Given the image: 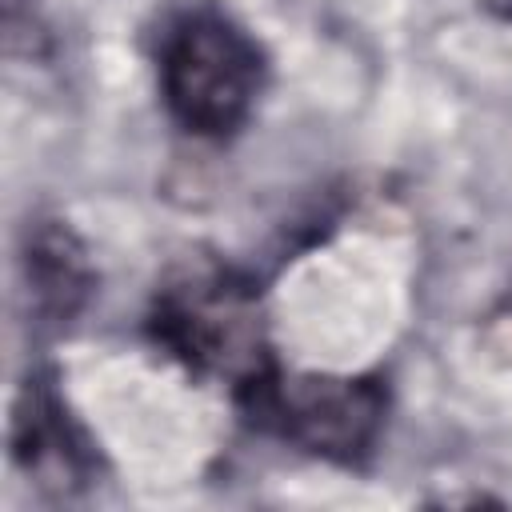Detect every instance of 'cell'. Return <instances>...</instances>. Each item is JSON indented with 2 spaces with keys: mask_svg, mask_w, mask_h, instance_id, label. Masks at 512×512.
<instances>
[{
  "mask_svg": "<svg viewBox=\"0 0 512 512\" xmlns=\"http://www.w3.org/2000/svg\"><path fill=\"white\" fill-rule=\"evenodd\" d=\"M264 84L260 44L220 8L172 20L160 44V92L172 120L196 136H232Z\"/></svg>",
  "mask_w": 512,
  "mask_h": 512,
  "instance_id": "cell-1",
  "label": "cell"
},
{
  "mask_svg": "<svg viewBox=\"0 0 512 512\" xmlns=\"http://www.w3.org/2000/svg\"><path fill=\"white\" fill-rule=\"evenodd\" d=\"M236 396L252 424L336 464H356L372 452L388 408V392L372 376H288L276 364Z\"/></svg>",
  "mask_w": 512,
  "mask_h": 512,
  "instance_id": "cell-2",
  "label": "cell"
},
{
  "mask_svg": "<svg viewBox=\"0 0 512 512\" xmlns=\"http://www.w3.org/2000/svg\"><path fill=\"white\" fill-rule=\"evenodd\" d=\"M152 328L184 364L232 380L236 392L272 368L256 292L228 272H188L168 284Z\"/></svg>",
  "mask_w": 512,
  "mask_h": 512,
  "instance_id": "cell-3",
  "label": "cell"
},
{
  "mask_svg": "<svg viewBox=\"0 0 512 512\" xmlns=\"http://www.w3.org/2000/svg\"><path fill=\"white\" fill-rule=\"evenodd\" d=\"M12 456L28 472L56 468L68 480H80L88 468V452L76 444V432L64 416V404L44 376H32L20 392L16 420H12Z\"/></svg>",
  "mask_w": 512,
  "mask_h": 512,
  "instance_id": "cell-4",
  "label": "cell"
},
{
  "mask_svg": "<svg viewBox=\"0 0 512 512\" xmlns=\"http://www.w3.org/2000/svg\"><path fill=\"white\" fill-rule=\"evenodd\" d=\"M24 268L32 288V312L48 324H68L92 292V268L84 260V248L60 224H40L28 236Z\"/></svg>",
  "mask_w": 512,
  "mask_h": 512,
  "instance_id": "cell-5",
  "label": "cell"
},
{
  "mask_svg": "<svg viewBox=\"0 0 512 512\" xmlns=\"http://www.w3.org/2000/svg\"><path fill=\"white\" fill-rule=\"evenodd\" d=\"M488 8H492V12H500V16H508V20H512V0H488Z\"/></svg>",
  "mask_w": 512,
  "mask_h": 512,
  "instance_id": "cell-6",
  "label": "cell"
}]
</instances>
